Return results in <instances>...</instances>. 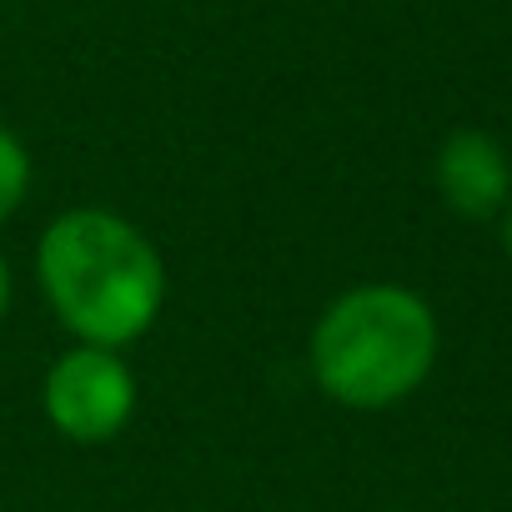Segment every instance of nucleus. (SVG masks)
Returning a JSON list of instances; mask_svg holds the SVG:
<instances>
[{
    "instance_id": "obj_6",
    "label": "nucleus",
    "mask_w": 512,
    "mask_h": 512,
    "mask_svg": "<svg viewBox=\"0 0 512 512\" xmlns=\"http://www.w3.org/2000/svg\"><path fill=\"white\" fill-rule=\"evenodd\" d=\"M6 302H11V272H6V262H0V317H6Z\"/></svg>"
},
{
    "instance_id": "obj_3",
    "label": "nucleus",
    "mask_w": 512,
    "mask_h": 512,
    "mask_svg": "<svg viewBox=\"0 0 512 512\" xmlns=\"http://www.w3.org/2000/svg\"><path fill=\"white\" fill-rule=\"evenodd\" d=\"M136 407L131 367L111 347H81L66 352L46 377V412L71 442H106L126 427Z\"/></svg>"
},
{
    "instance_id": "obj_2",
    "label": "nucleus",
    "mask_w": 512,
    "mask_h": 512,
    "mask_svg": "<svg viewBox=\"0 0 512 512\" xmlns=\"http://www.w3.org/2000/svg\"><path fill=\"white\" fill-rule=\"evenodd\" d=\"M437 357V322L407 287H357L327 307L312 337V372L342 407H392L422 387Z\"/></svg>"
},
{
    "instance_id": "obj_5",
    "label": "nucleus",
    "mask_w": 512,
    "mask_h": 512,
    "mask_svg": "<svg viewBox=\"0 0 512 512\" xmlns=\"http://www.w3.org/2000/svg\"><path fill=\"white\" fill-rule=\"evenodd\" d=\"M26 181H31V156H26V146L6 126H0V221L21 206Z\"/></svg>"
},
{
    "instance_id": "obj_4",
    "label": "nucleus",
    "mask_w": 512,
    "mask_h": 512,
    "mask_svg": "<svg viewBox=\"0 0 512 512\" xmlns=\"http://www.w3.org/2000/svg\"><path fill=\"white\" fill-rule=\"evenodd\" d=\"M437 191L452 211H462L472 221L497 216L507 206V191H512V171H507L502 146L487 131H452L437 151Z\"/></svg>"
},
{
    "instance_id": "obj_7",
    "label": "nucleus",
    "mask_w": 512,
    "mask_h": 512,
    "mask_svg": "<svg viewBox=\"0 0 512 512\" xmlns=\"http://www.w3.org/2000/svg\"><path fill=\"white\" fill-rule=\"evenodd\" d=\"M502 246H507V256H512V206H507V216H502Z\"/></svg>"
},
{
    "instance_id": "obj_1",
    "label": "nucleus",
    "mask_w": 512,
    "mask_h": 512,
    "mask_svg": "<svg viewBox=\"0 0 512 512\" xmlns=\"http://www.w3.org/2000/svg\"><path fill=\"white\" fill-rule=\"evenodd\" d=\"M41 282L56 317L91 347L136 342L166 297L156 246L111 211H66L46 226Z\"/></svg>"
}]
</instances>
